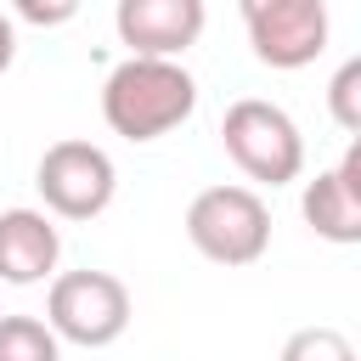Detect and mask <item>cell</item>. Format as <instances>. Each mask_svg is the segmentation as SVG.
<instances>
[{"label":"cell","mask_w":361,"mask_h":361,"mask_svg":"<svg viewBox=\"0 0 361 361\" xmlns=\"http://www.w3.org/2000/svg\"><path fill=\"white\" fill-rule=\"evenodd\" d=\"M197 107V79L169 56H124L102 85V118L124 141H158Z\"/></svg>","instance_id":"1"},{"label":"cell","mask_w":361,"mask_h":361,"mask_svg":"<svg viewBox=\"0 0 361 361\" xmlns=\"http://www.w3.org/2000/svg\"><path fill=\"white\" fill-rule=\"evenodd\" d=\"M220 141H226V158L259 186H288L305 169V135L293 113L276 102H259V96L231 102L220 118Z\"/></svg>","instance_id":"2"},{"label":"cell","mask_w":361,"mask_h":361,"mask_svg":"<svg viewBox=\"0 0 361 361\" xmlns=\"http://www.w3.org/2000/svg\"><path fill=\"white\" fill-rule=\"evenodd\" d=\"M186 237L214 265H254L271 248V209L254 186H203L186 203Z\"/></svg>","instance_id":"3"},{"label":"cell","mask_w":361,"mask_h":361,"mask_svg":"<svg viewBox=\"0 0 361 361\" xmlns=\"http://www.w3.org/2000/svg\"><path fill=\"white\" fill-rule=\"evenodd\" d=\"M130 316H135L130 288L113 271H62L51 282V293H45V327L62 344H79V350L118 344Z\"/></svg>","instance_id":"4"},{"label":"cell","mask_w":361,"mask_h":361,"mask_svg":"<svg viewBox=\"0 0 361 361\" xmlns=\"http://www.w3.org/2000/svg\"><path fill=\"white\" fill-rule=\"evenodd\" d=\"M34 186H39L45 209L56 220H96L113 203V192H118V169H113V158L96 141L68 135V141H51L39 152Z\"/></svg>","instance_id":"5"},{"label":"cell","mask_w":361,"mask_h":361,"mask_svg":"<svg viewBox=\"0 0 361 361\" xmlns=\"http://www.w3.org/2000/svg\"><path fill=\"white\" fill-rule=\"evenodd\" d=\"M248 45L265 68L293 73L327 51V0H237Z\"/></svg>","instance_id":"6"},{"label":"cell","mask_w":361,"mask_h":361,"mask_svg":"<svg viewBox=\"0 0 361 361\" xmlns=\"http://www.w3.org/2000/svg\"><path fill=\"white\" fill-rule=\"evenodd\" d=\"M209 23L203 0H118L113 6V28L130 45V56H169L180 62V51L197 45Z\"/></svg>","instance_id":"7"},{"label":"cell","mask_w":361,"mask_h":361,"mask_svg":"<svg viewBox=\"0 0 361 361\" xmlns=\"http://www.w3.org/2000/svg\"><path fill=\"white\" fill-rule=\"evenodd\" d=\"M299 209H305V226L322 243H338V248L361 243V147H350L333 169H322L305 186Z\"/></svg>","instance_id":"8"},{"label":"cell","mask_w":361,"mask_h":361,"mask_svg":"<svg viewBox=\"0 0 361 361\" xmlns=\"http://www.w3.org/2000/svg\"><path fill=\"white\" fill-rule=\"evenodd\" d=\"M62 237L45 209H0V282L28 288L56 271Z\"/></svg>","instance_id":"9"},{"label":"cell","mask_w":361,"mask_h":361,"mask_svg":"<svg viewBox=\"0 0 361 361\" xmlns=\"http://www.w3.org/2000/svg\"><path fill=\"white\" fill-rule=\"evenodd\" d=\"M0 361H62V338L45 316H0Z\"/></svg>","instance_id":"10"},{"label":"cell","mask_w":361,"mask_h":361,"mask_svg":"<svg viewBox=\"0 0 361 361\" xmlns=\"http://www.w3.org/2000/svg\"><path fill=\"white\" fill-rule=\"evenodd\" d=\"M276 361H355V344L338 327H299Z\"/></svg>","instance_id":"11"},{"label":"cell","mask_w":361,"mask_h":361,"mask_svg":"<svg viewBox=\"0 0 361 361\" xmlns=\"http://www.w3.org/2000/svg\"><path fill=\"white\" fill-rule=\"evenodd\" d=\"M327 107H333V124L344 135H361V56H350L333 85H327Z\"/></svg>","instance_id":"12"},{"label":"cell","mask_w":361,"mask_h":361,"mask_svg":"<svg viewBox=\"0 0 361 361\" xmlns=\"http://www.w3.org/2000/svg\"><path fill=\"white\" fill-rule=\"evenodd\" d=\"M79 6L85 0H11V11L23 23H34V28H62V23L79 17Z\"/></svg>","instance_id":"13"},{"label":"cell","mask_w":361,"mask_h":361,"mask_svg":"<svg viewBox=\"0 0 361 361\" xmlns=\"http://www.w3.org/2000/svg\"><path fill=\"white\" fill-rule=\"evenodd\" d=\"M17 62V28H11V17L0 11V73Z\"/></svg>","instance_id":"14"}]
</instances>
